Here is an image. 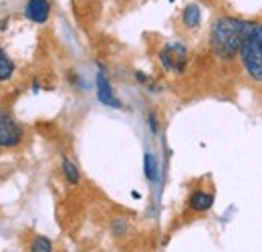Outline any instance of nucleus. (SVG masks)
<instances>
[{
    "instance_id": "ddd939ff",
    "label": "nucleus",
    "mask_w": 262,
    "mask_h": 252,
    "mask_svg": "<svg viewBox=\"0 0 262 252\" xmlns=\"http://www.w3.org/2000/svg\"><path fill=\"white\" fill-rule=\"evenodd\" d=\"M125 230H127V224H125V220L117 218V220L113 222V234H115V236H123V234H125Z\"/></svg>"
},
{
    "instance_id": "f8f14e48",
    "label": "nucleus",
    "mask_w": 262,
    "mask_h": 252,
    "mask_svg": "<svg viewBox=\"0 0 262 252\" xmlns=\"http://www.w3.org/2000/svg\"><path fill=\"white\" fill-rule=\"evenodd\" d=\"M31 252H53V242L47 236H36L31 242Z\"/></svg>"
},
{
    "instance_id": "9b49d317",
    "label": "nucleus",
    "mask_w": 262,
    "mask_h": 252,
    "mask_svg": "<svg viewBox=\"0 0 262 252\" xmlns=\"http://www.w3.org/2000/svg\"><path fill=\"white\" fill-rule=\"evenodd\" d=\"M63 174H65L67 182L71 184V186H77L79 184V170H77V165L71 161V159H63Z\"/></svg>"
},
{
    "instance_id": "39448f33",
    "label": "nucleus",
    "mask_w": 262,
    "mask_h": 252,
    "mask_svg": "<svg viewBox=\"0 0 262 252\" xmlns=\"http://www.w3.org/2000/svg\"><path fill=\"white\" fill-rule=\"evenodd\" d=\"M97 99L99 103H103L107 107H113V109H121L123 107L121 101L113 93V89H111V85H109V81H107V77H105L103 71L97 73Z\"/></svg>"
},
{
    "instance_id": "9d476101",
    "label": "nucleus",
    "mask_w": 262,
    "mask_h": 252,
    "mask_svg": "<svg viewBox=\"0 0 262 252\" xmlns=\"http://www.w3.org/2000/svg\"><path fill=\"white\" fill-rule=\"evenodd\" d=\"M143 170H145V178L149 182L158 180V161L154 158V154H149V152L143 156Z\"/></svg>"
},
{
    "instance_id": "423d86ee",
    "label": "nucleus",
    "mask_w": 262,
    "mask_h": 252,
    "mask_svg": "<svg viewBox=\"0 0 262 252\" xmlns=\"http://www.w3.org/2000/svg\"><path fill=\"white\" fill-rule=\"evenodd\" d=\"M25 14L29 20H33L36 25H42L49 20L51 4H49V0H29L25 6Z\"/></svg>"
},
{
    "instance_id": "2eb2a0df",
    "label": "nucleus",
    "mask_w": 262,
    "mask_h": 252,
    "mask_svg": "<svg viewBox=\"0 0 262 252\" xmlns=\"http://www.w3.org/2000/svg\"><path fill=\"white\" fill-rule=\"evenodd\" d=\"M135 79H137V81H141V83H145V81H147V77H145V73H139V71L135 73Z\"/></svg>"
},
{
    "instance_id": "f03ea898",
    "label": "nucleus",
    "mask_w": 262,
    "mask_h": 252,
    "mask_svg": "<svg viewBox=\"0 0 262 252\" xmlns=\"http://www.w3.org/2000/svg\"><path fill=\"white\" fill-rule=\"evenodd\" d=\"M238 55L250 79L262 83V23L246 20Z\"/></svg>"
},
{
    "instance_id": "20e7f679",
    "label": "nucleus",
    "mask_w": 262,
    "mask_h": 252,
    "mask_svg": "<svg viewBox=\"0 0 262 252\" xmlns=\"http://www.w3.org/2000/svg\"><path fill=\"white\" fill-rule=\"evenodd\" d=\"M23 141V129L16 123V119L0 109V148H14Z\"/></svg>"
},
{
    "instance_id": "f257e3e1",
    "label": "nucleus",
    "mask_w": 262,
    "mask_h": 252,
    "mask_svg": "<svg viewBox=\"0 0 262 252\" xmlns=\"http://www.w3.org/2000/svg\"><path fill=\"white\" fill-rule=\"evenodd\" d=\"M246 20L222 16L214 23L210 32V47L216 57L230 61L240 53V43H242V32H244Z\"/></svg>"
},
{
    "instance_id": "1a4fd4ad",
    "label": "nucleus",
    "mask_w": 262,
    "mask_h": 252,
    "mask_svg": "<svg viewBox=\"0 0 262 252\" xmlns=\"http://www.w3.org/2000/svg\"><path fill=\"white\" fill-rule=\"evenodd\" d=\"M14 73V63L12 59L6 55L4 49H0V81H8Z\"/></svg>"
},
{
    "instance_id": "6e6552de",
    "label": "nucleus",
    "mask_w": 262,
    "mask_h": 252,
    "mask_svg": "<svg viewBox=\"0 0 262 252\" xmlns=\"http://www.w3.org/2000/svg\"><path fill=\"white\" fill-rule=\"evenodd\" d=\"M200 20H202L200 8H198L196 4H188V6L184 8V12H182V23H184V27L194 31V29L200 27Z\"/></svg>"
},
{
    "instance_id": "0eeeda50",
    "label": "nucleus",
    "mask_w": 262,
    "mask_h": 252,
    "mask_svg": "<svg viewBox=\"0 0 262 252\" xmlns=\"http://www.w3.org/2000/svg\"><path fill=\"white\" fill-rule=\"evenodd\" d=\"M188 206H190L192 212H208V210L214 206V194L198 190V192H194V194L190 196Z\"/></svg>"
},
{
    "instance_id": "7ed1b4c3",
    "label": "nucleus",
    "mask_w": 262,
    "mask_h": 252,
    "mask_svg": "<svg viewBox=\"0 0 262 252\" xmlns=\"http://www.w3.org/2000/svg\"><path fill=\"white\" fill-rule=\"evenodd\" d=\"M160 63L167 73H184L188 65V49L182 43H167L160 51Z\"/></svg>"
},
{
    "instance_id": "4468645a",
    "label": "nucleus",
    "mask_w": 262,
    "mask_h": 252,
    "mask_svg": "<svg viewBox=\"0 0 262 252\" xmlns=\"http://www.w3.org/2000/svg\"><path fill=\"white\" fill-rule=\"evenodd\" d=\"M149 129H151V133H158V117H156V113H149Z\"/></svg>"
}]
</instances>
